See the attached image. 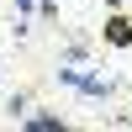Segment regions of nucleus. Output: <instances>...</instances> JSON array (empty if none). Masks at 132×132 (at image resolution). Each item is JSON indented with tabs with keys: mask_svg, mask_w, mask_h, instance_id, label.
<instances>
[{
	"mask_svg": "<svg viewBox=\"0 0 132 132\" xmlns=\"http://www.w3.org/2000/svg\"><path fill=\"white\" fill-rule=\"evenodd\" d=\"M58 79L69 85V90L90 95V101H106V95H111V79H95V74H79V69H58Z\"/></svg>",
	"mask_w": 132,
	"mask_h": 132,
	"instance_id": "1",
	"label": "nucleus"
},
{
	"mask_svg": "<svg viewBox=\"0 0 132 132\" xmlns=\"http://www.w3.org/2000/svg\"><path fill=\"white\" fill-rule=\"evenodd\" d=\"M27 127H32V132H58L63 122H58V116H27Z\"/></svg>",
	"mask_w": 132,
	"mask_h": 132,
	"instance_id": "2",
	"label": "nucleus"
},
{
	"mask_svg": "<svg viewBox=\"0 0 132 132\" xmlns=\"http://www.w3.org/2000/svg\"><path fill=\"white\" fill-rule=\"evenodd\" d=\"M111 42H116V48H127V42H132V27H127V21H111Z\"/></svg>",
	"mask_w": 132,
	"mask_h": 132,
	"instance_id": "3",
	"label": "nucleus"
},
{
	"mask_svg": "<svg viewBox=\"0 0 132 132\" xmlns=\"http://www.w3.org/2000/svg\"><path fill=\"white\" fill-rule=\"evenodd\" d=\"M16 11H32V0H16Z\"/></svg>",
	"mask_w": 132,
	"mask_h": 132,
	"instance_id": "4",
	"label": "nucleus"
}]
</instances>
